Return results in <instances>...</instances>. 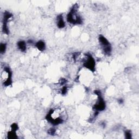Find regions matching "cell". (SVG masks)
Listing matches in <instances>:
<instances>
[{"mask_svg":"<svg viewBox=\"0 0 139 139\" xmlns=\"http://www.w3.org/2000/svg\"><path fill=\"white\" fill-rule=\"evenodd\" d=\"M62 112L60 109H51L46 116L47 121L54 126L62 124L64 122Z\"/></svg>","mask_w":139,"mask_h":139,"instance_id":"6da1fadb","label":"cell"},{"mask_svg":"<svg viewBox=\"0 0 139 139\" xmlns=\"http://www.w3.org/2000/svg\"><path fill=\"white\" fill-rule=\"evenodd\" d=\"M66 19L68 23L73 25H80L82 23V19L78 13L77 5H75L71 8Z\"/></svg>","mask_w":139,"mask_h":139,"instance_id":"7a4b0ae2","label":"cell"},{"mask_svg":"<svg viewBox=\"0 0 139 139\" xmlns=\"http://www.w3.org/2000/svg\"><path fill=\"white\" fill-rule=\"evenodd\" d=\"M1 81L4 86H9L12 84V73L8 67H5L1 74Z\"/></svg>","mask_w":139,"mask_h":139,"instance_id":"3957f363","label":"cell"},{"mask_svg":"<svg viewBox=\"0 0 139 139\" xmlns=\"http://www.w3.org/2000/svg\"><path fill=\"white\" fill-rule=\"evenodd\" d=\"M83 64L84 68L91 72H94L96 68L95 60L91 55L86 54L83 60Z\"/></svg>","mask_w":139,"mask_h":139,"instance_id":"277c9868","label":"cell"},{"mask_svg":"<svg viewBox=\"0 0 139 139\" xmlns=\"http://www.w3.org/2000/svg\"><path fill=\"white\" fill-rule=\"evenodd\" d=\"M98 40L104 53L106 55H109L111 54L112 50V46H111L109 41L102 35H100L99 36Z\"/></svg>","mask_w":139,"mask_h":139,"instance_id":"5b68a950","label":"cell"},{"mask_svg":"<svg viewBox=\"0 0 139 139\" xmlns=\"http://www.w3.org/2000/svg\"><path fill=\"white\" fill-rule=\"evenodd\" d=\"M13 14L8 12H5L3 14V26L2 31L5 34H9V28L8 27V23L9 21L12 18Z\"/></svg>","mask_w":139,"mask_h":139,"instance_id":"8992f818","label":"cell"},{"mask_svg":"<svg viewBox=\"0 0 139 139\" xmlns=\"http://www.w3.org/2000/svg\"><path fill=\"white\" fill-rule=\"evenodd\" d=\"M57 25L59 28H63L65 26V22L62 15H59L57 18Z\"/></svg>","mask_w":139,"mask_h":139,"instance_id":"52a82bcc","label":"cell"},{"mask_svg":"<svg viewBox=\"0 0 139 139\" xmlns=\"http://www.w3.org/2000/svg\"><path fill=\"white\" fill-rule=\"evenodd\" d=\"M35 46L38 48L39 51H43L46 48L45 43L41 40L38 41L35 43Z\"/></svg>","mask_w":139,"mask_h":139,"instance_id":"ba28073f","label":"cell"},{"mask_svg":"<svg viewBox=\"0 0 139 139\" xmlns=\"http://www.w3.org/2000/svg\"><path fill=\"white\" fill-rule=\"evenodd\" d=\"M17 46L18 48L20 50L21 52H25L27 49V45L26 43L24 41H20L18 42Z\"/></svg>","mask_w":139,"mask_h":139,"instance_id":"9c48e42d","label":"cell"},{"mask_svg":"<svg viewBox=\"0 0 139 139\" xmlns=\"http://www.w3.org/2000/svg\"><path fill=\"white\" fill-rule=\"evenodd\" d=\"M7 137L10 139H14V138H17L18 136L16 135V131L11 130H10L7 135Z\"/></svg>","mask_w":139,"mask_h":139,"instance_id":"30bf717a","label":"cell"},{"mask_svg":"<svg viewBox=\"0 0 139 139\" xmlns=\"http://www.w3.org/2000/svg\"><path fill=\"white\" fill-rule=\"evenodd\" d=\"M7 49V45L5 43H1V45H0V52L1 54H4L5 51H6Z\"/></svg>","mask_w":139,"mask_h":139,"instance_id":"8fae6325","label":"cell"},{"mask_svg":"<svg viewBox=\"0 0 139 139\" xmlns=\"http://www.w3.org/2000/svg\"><path fill=\"white\" fill-rule=\"evenodd\" d=\"M125 137L126 138H131V133L130 132V130H126L125 132Z\"/></svg>","mask_w":139,"mask_h":139,"instance_id":"7c38bea8","label":"cell"},{"mask_svg":"<svg viewBox=\"0 0 139 139\" xmlns=\"http://www.w3.org/2000/svg\"><path fill=\"white\" fill-rule=\"evenodd\" d=\"M68 90V87L66 86H64L62 88V89H61V93H62L63 95H64V94H65L66 93H67Z\"/></svg>","mask_w":139,"mask_h":139,"instance_id":"4fadbf2b","label":"cell"},{"mask_svg":"<svg viewBox=\"0 0 139 139\" xmlns=\"http://www.w3.org/2000/svg\"><path fill=\"white\" fill-rule=\"evenodd\" d=\"M55 133H56V130H55V129L54 128H51L49 129L48 130V133L49 134V135H54Z\"/></svg>","mask_w":139,"mask_h":139,"instance_id":"5bb4252c","label":"cell"},{"mask_svg":"<svg viewBox=\"0 0 139 139\" xmlns=\"http://www.w3.org/2000/svg\"><path fill=\"white\" fill-rule=\"evenodd\" d=\"M118 102H119V104H121L123 103V100L122 99V98L119 99H118Z\"/></svg>","mask_w":139,"mask_h":139,"instance_id":"9a60e30c","label":"cell"}]
</instances>
